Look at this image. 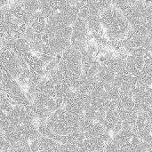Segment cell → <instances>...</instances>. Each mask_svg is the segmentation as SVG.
<instances>
[{
  "label": "cell",
  "mask_w": 152,
  "mask_h": 152,
  "mask_svg": "<svg viewBox=\"0 0 152 152\" xmlns=\"http://www.w3.org/2000/svg\"><path fill=\"white\" fill-rule=\"evenodd\" d=\"M66 1H67L68 3H69L70 4H72V5H75V4H77V3L79 0H66Z\"/></svg>",
  "instance_id": "ac0fdd59"
},
{
  "label": "cell",
  "mask_w": 152,
  "mask_h": 152,
  "mask_svg": "<svg viewBox=\"0 0 152 152\" xmlns=\"http://www.w3.org/2000/svg\"><path fill=\"white\" fill-rule=\"evenodd\" d=\"M45 25H46V19L40 11L32 13V18L29 26L35 30V32L43 35L45 32Z\"/></svg>",
  "instance_id": "4fadbf2b"
},
{
  "label": "cell",
  "mask_w": 152,
  "mask_h": 152,
  "mask_svg": "<svg viewBox=\"0 0 152 152\" xmlns=\"http://www.w3.org/2000/svg\"><path fill=\"white\" fill-rule=\"evenodd\" d=\"M0 91L9 98L13 106L22 105L26 107L31 103L21 90L19 82L7 73H3V78L0 81Z\"/></svg>",
  "instance_id": "3957f363"
},
{
  "label": "cell",
  "mask_w": 152,
  "mask_h": 152,
  "mask_svg": "<svg viewBox=\"0 0 152 152\" xmlns=\"http://www.w3.org/2000/svg\"><path fill=\"white\" fill-rule=\"evenodd\" d=\"M106 142L101 137L86 138L77 146L80 151H104Z\"/></svg>",
  "instance_id": "ba28073f"
},
{
  "label": "cell",
  "mask_w": 152,
  "mask_h": 152,
  "mask_svg": "<svg viewBox=\"0 0 152 152\" xmlns=\"http://www.w3.org/2000/svg\"><path fill=\"white\" fill-rule=\"evenodd\" d=\"M44 33L49 37H64L70 39L72 34V26L52 20H47Z\"/></svg>",
  "instance_id": "8992f818"
},
{
  "label": "cell",
  "mask_w": 152,
  "mask_h": 152,
  "mask_svg": "<svg viewBox=\"0 0 152 152\" xmlns=\"http://www.w3.org/2000/svg\"><path fill=\"white\" fill-rule=\"evenodd\" d=\"M15 2L28 12H36L39 11L38 0H15Z\"/></svg>",
  "instance_id": "2e32d148"
},
{
  "label": "cell",
  "mask_w": 152,
  "mask_h": 152,
  "mask_svg": "<svg viewBox=\"0 0 152 152\" xmlns=\"http://www.w3.org/2000/svg\"><path fill=\"white\" fill-rule=\"evenodd\" d=\"M38 151H61V145L59 142L53 138L40 135L37 138Z\"/></svg>",
  "instance_id": "9c48e42d"
},
{
  "label": "cell",
  "mask_w": 152,
  "mask_h": 152,
  "mask_svg": "<svg viewBox=\"0 0 152 152\" xmlns=\"http://www.w3.org/2000/svg\"><path fill=\"white\" fill-rule=\"evenodd\" d=\"M105 132H106V129L102 123L94 122L92 127L84 134H85L86 138H94V137H101Z\"/></svg>",
  "instance_id": "9a60e30c"
},
{
  "label": "cell",
  "mask_w": 152,
  "mask_h": 152,
  "mask_svg": "<svg viewBox=\"0 0 152 152\" xmlns=\"http://www.w3.org/2000/svg\"><path fill=\"white\" fill-rule=\"evenodd\" d=\"M102 26L105 28L109 38L111 41H117L124 38L130 30V24L123 12L117 7H111L103 10L101 14Z\"/></svg>",
  "instance_id": "6da1fadb"
},
{
  "label": "cell",
  "mask_w": 152,
  "mask_h": 152,
  "mask_svg": "<svg viewBox=\"0 0 152 152\" xmlns=\"http://www.w3.org/2000/svg\"><path fill=\"white\" fill-rule=\"evenodd\" d=\"M115 76H116V72L114 69H112L109 66L102 65V64L99 68L96 74L97 80L102 84H103V86L107 84H111L115 78Z\"/></svg>",
  "instance_id": "7c38bea8"
},
{
  "label": "cell",
  "mask_w": 152,
  "mask_h": 152,
  "mask_svg": "<svg viewBox=\"0 0 152 152\" xmlns=\"http://www.w3.org/2000/svg\"><path fill=\"white\" fill-rule=\"evenodd\" d=\"M151 54H152V53H151Z\"/></svg>",
  "instance_id": "d6986e66"
},
{
  "label": "cell",
  "mask_w": 152,
  "mask_h": 152,
  "mask_svg": "<svg viewBox=\"0 0 152 152\" xmlns=\"http://www.w3.org/2000/svg\"><path fill=\"white\" fill-rule=\"evenodd\" d=\"M84 117L85 116L72 115L65 109L59 108L47 118L45 125L53 133L60 135H66L79 131V124Z\"/></svg>",
  "instance_id": "7a4b0ae2"
},
{
  "label": "cell",
  "mask_w": 152,
  "mask_h": 152,
  "mask_svg": "<svg viewBox=\"0 0 152 152\" xmlns=\"http://www.w3.org/2000/svg\"><path fill=\"white\" fill-rule=\"evenodd\" d=\"M85 20L86 21L88 30L94 33H99L100 31H102V22L100 14H89Z\"/></svg>",
  "instance_id": "5bb4252c"
},
{
  "label": "cell",
  "mask_w": 152,
  "mask_h": 152,
  "mask_svg": "<svg viewBox=\"0 0 152 152\" xmlns=\"http://www.w3.org/2000/svg\"><path fill=\"white\" fill-rule=\"evenodd\" d=\"M12 51L18 57L23 58L26 54H28L30 51L29 48V43L27 39H25L23 37L20 38L13 39L12 44Z\"/></svg>",
  "instance_id": "8fae6325"
},
{
  "label": "cell",
  "mask_w": 152,
  "mask_h": 152,
  "mask_svg": "<svg viewBox=\"0 0 152 152\" xmlns=\"http://www.w3.org/2000/svg\"><path fill=\"white\" fill-rule=\"evenodd\" d=\"M126 69L129 74L136 77L143 68L144 56L141 54H131L126 58Z\"/></svg>",
  "instance_id": "52a82bcc"
},
{
  "label": "cell",
  "mask_w": 152,
  "mask_h": 152,
  "mask_svg": "<svg viewBox=\"0 0 152 152\" xmlns=\"http://www.w3.org/2000/svg\"><path fill=\"white\" fill-rule=\"evenodd\" d=\"M71 26H72V34L70 37L71 46H73L74 48L77 49L80 52L86 49V42L89 31L86 25V21L82 18L77 17Z\"/></svg>",
  "instance_id": "5b68a950"
},
{
  "label": "cell",
  "mask_w": 152,
  "mask_h": 152,
  "mask_svg": "<svg viewBox=\"0 0 152 152\" xmlns=\"http://www.w3.org/2000/svg\"><path fill=\"white\" fill-rule=\"evenodd\" d=\"M104 90L106 91L109 99L111 101H115L119 97V88L113 83L104 85Z\"/></svg>",
  "instance_id": "e0dca14e"
},
{
  "label": "cell",
  "mask_w": 152,
  "mask_h": 152,
  "mask_svg": "<svg viewBox=\"0 0 152 152\" xmlns=\"http://www.w3.org/2000/svg\"><path fill=\"white\" fill-rule=\"evenodd\" d=\"M21 70L20 58L12 51H2L0 53V74L7 73L17 79Z\"/></svg>",
  "instance_id": "277c9868"
},
{
  "label": "cell",
  "mask_w": 152,
  "mask_h": 152,
  "mask_svg": "<svg viewBox=\"0 0 152 152\" xmlns=\"http://www.w3.org/2000/svg\"><path fill=\"white\" fill-rule=\"evenodd\" d=\"M45 44L56 54L62 53L66 49H68L71 45L70 39L64 37H49Z\"/></svg>",
  "instance_id": "30bf717a"
}]
</instances>
